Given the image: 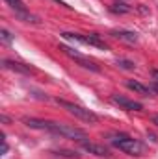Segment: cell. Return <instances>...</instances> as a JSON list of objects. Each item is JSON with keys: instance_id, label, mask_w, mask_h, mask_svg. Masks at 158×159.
Segmentation results:
<instances>
[{"instance_id": "cell-1", "label": "cell", "mask_w": 158, "mask_h": 159, "mask_svg": "<svg viewBox=\"0 0 158 159\" xmlns=\"http://www.w3.org/2000/svg\"><path fill=\"white\" fill-rule=\"evenodd\" d=\"M110 143H112L114 148H117L123 154L132 156V157H141V156H145V152H147V146H145L141 141H138V139H134V137H128V135H125V133H119V135L110 137Z\"/></svg>"}, {"instance_id": "cell-2", "label": "cell", "mask_w": 158, "mask_h": 159, "mask_svg": "<svg viewBox=\"0 0 158 159\" xmlns=\"http://www.w3.org/2000/svg\"><path fill=\"white\" fill-rule=\"evenodd\" d=\"M48 131L54 133V135H62L65 139H73L77 143H82L87 139L86 131L80 129L77 126H71V124H63V122H54V120H48Z\"/></svg>"}, {"instance_id": "cell-3", "label": "cell", "mask_w": 158, "mask_h": 159, "mask_svg": "<svg viewBox=\"0 0 158 159\" xmlns=\"http://www.w3.org/2000/svg\"><path fill=\"white\" fill-rule=\"evenodd\" d=\"M56 104H58L60 107H63L67 113H71L73 117L84 120V122H87V124H97V122H99V117H97L93 111H89V109H86V107H82V106H77V104H73V102H67V100H63V98H56Z\"/></svg>"}, {"instance_id": "cell-4", "label": "cell", "mask_w": 158, "mask_h": 159, "mask_svg": "<svg viewBox=\"0 0 158 159\" xmlns=\"http://www.w3.org/2000/svg\"><path fill=\"white\" fill-rule=\"evenodd\" d=\"M63 39H71L77 41V43H82V44H89V46H95V48H101V50H108V44L106 41L101 39V35L97 34H89V35H80V34H71V32H63L62 34Z\"/></svg>"}, {"instance_id": "cell-5", "label": "cell", "mask_w": 158, "mask_h": 159, "mask_svg": "<svg viewBox=\"0 0 158 159\" xmlns=\"http://www.w3.org/2000/svg\"><path fill=\"white\" fill-rule=\"evenodd\" d=\"M60 50H62L63 54H67L71 59H75L80 67H84V69H87V70H93V72H99V70H101V69H99L91 59L84 57V56H82L80 52H77V50H73V48H69V46H60Z\"/></svg>"}, {"instance_id": "cell-6", "label": "cell", "mask_w": 158, "mask_h": 159, "mask_svg": "<svg viewBox=\"0 0 158 159\" xmlns=\"http://www.w3.org/2000/svg\"><path fill=\"white\" fill-rule=\"evenodd\" d=\"M110 100L119 106L121 109H126V111H141L143 109V106L140 104V102H136V100H130V98H126V96H119V94H112L110 96Z\"/></svg>"}, {"instance_id": "cell-7", "label": "cell", "mask_w": 158, "mask_h": 159, "mask_svg": "<svg viewBox=\"0 0 158 159\" xmlns=\"http://www.w3.org/2000/svg\"><path fill=\"white\" fill-rule=\"evenodd\" d=\"M80 146H82L86 152H89V154H93V156H97V157H106V159L112 157L110 150H108L106 146H102V144L89 143V141H82V143H80Z\"/></svg>"}, {"instance_id": "cell-8", "label": "cell", "mask_w": 158, "mask_h": 159, "mask_svg": "<svg viewBox=\"0 0 158 159\" xmlns=\"http://www.w3.org/2000/svg\"><path fill=\"white\" fill-rule=\"evenodd\" d=\"M2 65H4L6 69H9V70L21 72V74H32V72H34V69H32L30 65L21 63V61H13V59H4V61H2Z\"/></svg>"}, {"instance_id": "cell-9", "label": "cell", "mask_w": 158, "mask_h": 159, "mask_svg": "<svg viewBox=\"0 0 158 159\" xmlns=\"http://www.w3.org/2000/svg\"><path fill=\"white\" fill-rule=\"evenodd\" d=\"M110 35L116 37V39H119V41L130 43V44L138 43V34H136V32H130V30H112Z\"/></svg>"}, {"instance_id": "cell-10", "label": "cell", "mask_w": 158, "mask_h": 159, "mask_svg": "<svg viewBox=\"0 0 158 159\" xmlns=\"http://www.w3.org/2000/svg\"><path fill=\"white\" fill-rule=\"evenodd\" d=\"M125 85H126L130 91L138 93V94H145V96L151 94V87H147V85H143V83H140V81H136V80H126Z\"/></svg>"}, {"instance_id": "cell-11", "label": "cell", "mask_w": 158, "mask_h": 159, "mask_svg": "<svg viewBox=\"0 0 158 159\" xmlns=\"http://www.w3.org/2000/svg\"><path fill=\"white\" fill-rule=\"evenodd\" d=\"M110 11H112V13H117V15H123V13H130L132 7H130L128 4H121V2H117V4H112V6H110Z\"/></svg>"}, {"instance_id": "cell-12", "label": "cell", "mask_w": 158, "mask_h": 159, "mask_svg": "<svg viewBox=\"0 0 158 159\" xmlns=\"http://www.w3.org/2000/svg\"><path fill=\"white\" fill-rule=\"evenodd\" d=\"M6 2L9 4V7H11V9H13L15 13H19V11H28L22 0H6Z\"/></svg>"}, {"instance_id": "cell-13", "label": "cell", "mask_w": 158, "mask_h": 159, "mask_svg": "<svg viewBox=\"0 0 158 159\" xmlns=\"http://www.w3.org/2000/svg\"><path fill=\"white\" fill-rule=\"evenodd\" d=\"M116 63H117V67L125 69V70H134V69H136L134 61H130V59H117Z\"/></svg>"}, {"instance_id": "cell-14", "label": "cell", "mask_w": 158, "mask_h": 159, "mask_svg": "<svg viewBox=\"0 0 158 159\" xmlns=\"http://www.w3.org/2000/svg\"><path fill=\"white\" fill-rule=\"evenodd\" d=\"M56 156H62V157H67V159H78L80 154L77 152H71V150H58V152H54Z\"/></svg>"}, {"instance_id": "cell-15", "label": "cell", "mask_w": 158, "mask_h": 159, "mask_svg": "<svg viewBox=\"0 0 158 159\" xmlns=\"http://www.w3.org/2000/svg\"><path fill=\"white\" fill-rule=\"evenodd\" d=\"M0 39H2V43H6V44H9L11 41H13V35L6 30V28H2L0 30Z\"/></svg>"}, {"instance_id": "cell-16", "label": "cell", "mask_w": 158, "mask_h": 159, "mask_svg": "<svg viewBox=\"0 0 158 159\" xmlns=\"http://www.w3.org/2000/svg\"><path fill=\"white\" fill-rule=\"evenodd\" d=\"M151 91H155V93H158V81H155V83L151 85Z\"/></svg>"}, {"instance_id": "cell-17", "label": "cell", "mask_w": 158, "mask_h": 159, "mask_svg": "<svg viewBox=\"0 0 158 159\" xmlns=\"http://www.w3.org/2000/svg\"><path fill=\"white\" fill-rule=\"evenodd\" d=\"M153 80H155V81H158V69H155V70H153Z\"/></svg>"}, {"instance_id": "cell-18", "label": "cell", "mask_w": 158, "mask_h": 159, "mask_svg": "<svg viewBox=\"0 0 158 159\" xmlns=\"http://www.w3.org/2000/svg\"><path fill=\"white\" fill-rule=\"evenodd\" d=\"M0 119H2V122H6V124H7V122H9V119H7V117H6V115H2V117H0Z\"/></svg>"}, {"instance_id": "cell-19", "label": "cell", "mask_w": 158, "mask_h": 159, "mask_svg": "<svg viewBox=\"0 0 158 159\" xmlns=\"http://www.w3.org/2000/svg\"><path fill=\"white\" fill-rule=\"evenodd\" d=\"M153 124H156V126H158V115H155V117H153Z\"/></svg>"}, {"instance_id": "cell-20", "label": "cell", "mask_w": 158, "mask_h": 159, "mask_svg": "<svg viewBox=\"0 0 158 159\" xmlns=\"http://www.w3.org/2000/svg\"><path fill=\"white\" fill-rule=\"evenodd\" d=\"M54 2H58V4H62V6H65V4H63V2H62V0H54Z\"/></svg>"}]
</instances>
